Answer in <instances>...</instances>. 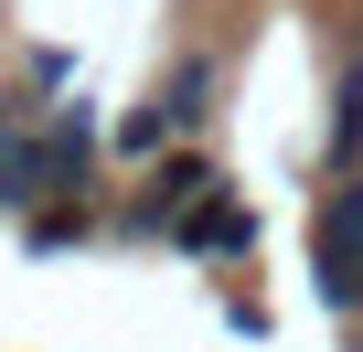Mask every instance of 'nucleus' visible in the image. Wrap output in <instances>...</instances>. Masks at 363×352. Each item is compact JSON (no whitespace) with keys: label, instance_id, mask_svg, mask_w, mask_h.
Segmentation results:
<instances>
[{"label":"nucleus","instance_id":"nucleus-1","mask_svg":"<svg viewBox=\"0 0 363 352\" xmlns=\"http://www.w3.org/2000/svg\"><path fill=\"white\" fill-rule=\"evenodd\" d=\"M320 299L363 310V171L320 203Z\"/></svg>","mask_w":363,"mask_h":352},{"label":"nucleus","instance_id":"nucleus-2","mask_svg":"<svg viewBox=\"0 0 363 352\" xmlns=\"http://www.w3.org/2000/svg\"><path fill=\"white\" fill-rule=\"evenodd\" d=\"M182 246H203V256H235V246H257V214H246V203L214 182L193 214H182Z\"/></svg>","mask_w":363,"mask_h":352}]
</instances>
